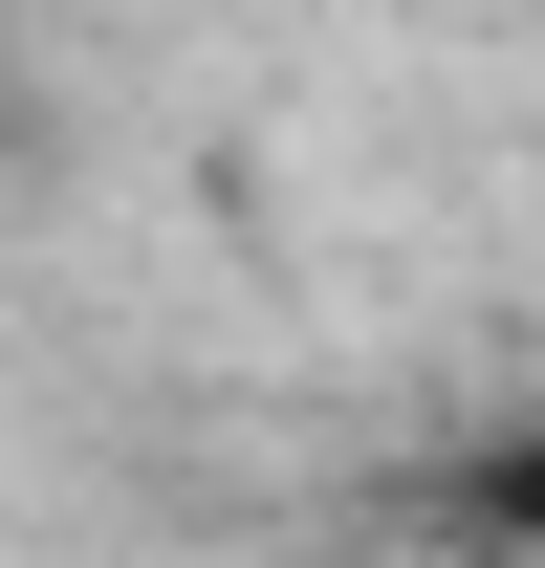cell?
Returning a JSON list of instances; mask_svg holds the SVG:
<instances>
[{"label": "cell", "mask_w": 545, "mask_h": 568, "mask_svg": "<svg viewBox=\"0 0 545 568\" xmlns=\"http://www.w3.org/2000/svg\"><path fill=\"white\" fill-rule=\"evenodd\" d=\"M459 525H480L502 568H545V394H524V416H502V437L459 459Z\"/></svg>", "instance_id": "cell-1"}]
</instances>
